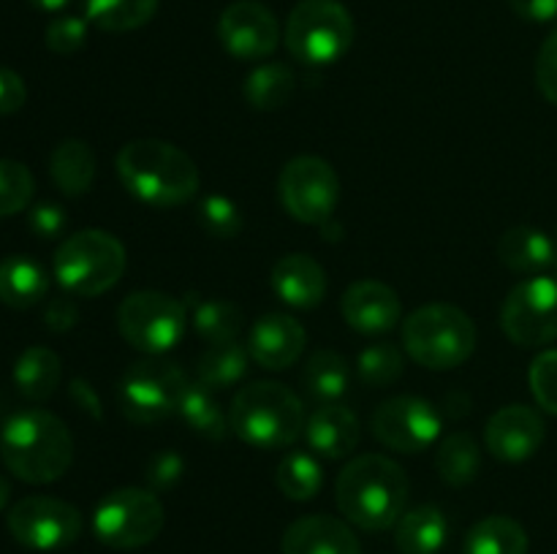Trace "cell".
Returning <instances> with one entry per match:
<instances>
[{
  "instance_id": "obj_1",
  "label": "cell",
  "mask_w": 557,
  "mask_h": 554,
  "mask_svg": "<svg viewBox=\"0 0 557 554\" xmlns=\"http://www.w3.org/2000/svg\"><path fill=\"white\" fill-rule=\"evenodd\" d=\"M408 483L406 470L395 459L381 454H364L348 462L335 483L337 508L351 525L362 530H389L406 514Z\"/></svg>"
},
{
  "instance_id": "obj_2",
  "label": "cell",
  "mask_w": 557,
  "mask_h": 554,
  "mask_svg": "<svg viewBox=\"0 0 557 554\" xmlns=\"http://www.w3.org/2000/svg\"><path fill=\"white\" fill-rule=\"evenodd\" d=\"M0 459L25 483H52L74 462V438L49 411H20L0 429Z\"/></svg>"
},
{
  "instance_id": "obj_3",
  "label": "cell",
  "mask_w": 557,
  "mask_h": 554,
  "mask_svg": "<svg viewBox=\"0 0 557 554\" xmlns=\"http://www.w3.org/2000/svg\"><path fill=\"white\" fill-rule=\"evenodd\" d=\"M120 182L152 206L188 204L199 193L194 158L161 139H134L117 152Z\"/></svg>"
},
{
  "instance_id": "obj_4",
  "label": "cell",
  "mask_w": 557,
  "mask_h": 554,
  "mask_svg": "<svg viewBox=\"0 0 557 554\" xmlns=\"http://www.w3.org/2000/svg\"><path fill=\"white\" fill-rule=\"evenodd\" d=\"M305 407L288 386L259 380L237 391L228 407V429L261 451L288 449L305 432Z\"/></svg>"
},
{
  "instance_id": "obj_5",
  "label": "cell",
  "mask_w": 557,
  "mask_h": 554,
  "mask_svg": "<svg viewBox=\"0 0 557 554\" xmlns=\"http://www.w3.org/2000/svg\"><path fill=\"white\" fill-rule=\"evenodd\" d=\"M403 345L428 369L460 367L476 348V326L455 304H424L403 324Z\"/></svg>"
},
{
  "instance_id": "obj_6",
  "label": "cell",
  "mask_w": 557,
  "mask_h": 554,
  "mask_svg": "<svg viewBox=\"0 0 557 554\" xmlns=\"http://www.w3.org/2000/svg\"><path fill=\"white\" fill-rule=\"evenodd\" d=\"M128 255L117 237L98 228L76 231L54 253V277L71 297H101L123 277Z\"/></svg>"
},
{
  "instance_id": "obj_7",
  "label": "cell",
  "mask_w": 557,
  "mask_h": 554,
  "mask_svg": "<svg viewBox=\"0 0 557 554\" xmlns=\"http://www.w3.org/2000/svg\"><path fill=\"white\" fill-rule=\"evenodd\" d=\"M351 43L354 20L341 0H299L288 14L286 47L302 63H337Z\"/></svg>"
},
{
  "instance_id": "obj_8",
  "label": "cell",
  "mask_w": 557,
  "mask_h": 554,
  "mask_svg": "<svg viewBox=\"0 0 557 554\" xmlns=\"http://www.w3.org/2000/svg\"><path fill=\"white\" fill-rule=\"evenodd\" d=\"M163 505L152 489L123 487L109 492L92 514V532L109 549H139L163 530Z\"/></svg>"
},
{
  "instance_id": "obj_9",
  "label": "cell",
  "mask_w": 557,
  "mask_h": 554,
  "mask_svg": "<svg viewBox=\"0 0 557 554\" xmlns=\"http://www.w3.org/2000/svg\"><path fill=\"white\" fill-rule=\"evenodd\" d=\"M188 304L161 291H136L123 299L117 310L120 335L136 351L150 356L166 353L177 345L188 329Z\"/></svg>"
},
{
  "instance_id": "obj_10",
  "label": "cell",
  "mask_w": 557,
  "mask_h": 554,
  "mask_svg": "<svg viewBox=\"0 0 557 554\" xmlns=\"http://www.w3.org/2000/svg\"><path fill=\"white\" fill-rule=\"evenodd\" d=\"M277 193L294 221L324 226L341 201V177L324 158L299 155L283 166Z\"/></svg>"
},
{
  "instance_id": "obj_11",
  "label": "cell",
  "mask_w": 557,
  "mask_h": 554,
  "mask_svg": "<svg viewBox=\"0 0 557 554\" xmlns=\"http://www.w3.org/2000/svg\"><path fill=\"white\" fill-rule=\"evenodd\" d=\"M188 375L166 358H141L128 367L120 383V405L136 424H156L177 413Z\"/></svg>"
},
{
  "instance_id": "obj_12",
  "label": "cell",
  "mask_w": 557,
  "mask_h": 554,
  "mask_svg": "<svg viewBox=\"0 0 557 554\" xmlns=\"http://www.w3.org/2000/svg\"><path fill=\"white\" fill-rule=\"evenodd\" d=\"M500 326L522 348L557 340V277L533 275L511 288L500 307Z\"/></svg>"
},
{
  "instance_id": "obj_13",
  "label": "cell",
  "mask_w": 557,
  "mask_h": 554,
  "mask_svg": "<svg viewBox=\"0 0 557 554\" xmlns=\"http://www.w3.org/2000/svg\"><path fill=\"white\" fill-rule=\"evenodd\" d=\"M5 525L14 541L33 552H58L82 536L79 508L47 494H33L11 505Z\"/></svg>"
},
{
  "instance_id": "obj_14",
  "label": "cell",
  "mask_w": 557,
  "mask_h": 554,
  "mask_svg": "<svg viewBox=\"0 0 557 554\" xmlns=\"http://www.w3.org/2000/svg\"><path fill=\"white\" fill-rule=\"evenodd\" d=\"M370 427L386 449L422 454L438 440L441 413L422 396H392L375 407Z\"/></svg>"
},
{
  "instance_id": "obj_15",
  "label": "cell",
  "mask_w": 557,
  "mask_h": 554,
  "mask_svg": "<svg viewBox=\"0 0 557 554\" xmlns=\"http://www.w3.org/2000/svg\"><path fill=\"white\" fill-rule=\"evenodd\" d=\"M218 38L232 58L264 60L277 49L281 25L259 0H234L218 16Z\"/></svg>"
},
{
  "instance_id": "obj_16",
  "label": "cell",
  "mask_w": 557,
  "mask_h": 554,
  "mask_svg": "<svg viewBox=\"0 0 557 554\" xmlns=\"http://www.w3.org/2000/svg\"><path fill=\"white\" fill-rule=\"evenodd\" d=\"M544 418L528 405H506L493 413L484 427V443L493 456L504 462H525L542 449Z\"/></svg>"
},
{
  "instance_id": "obj_17",
  "label": "cell",
  "mask_w": 557,
  "mask_h": 554,
  "mask_svg": "<svg viewBox=\"0 0 557 554\" xmlns=\"http://www.w3.org/2000/svg\"><path fill=\"white\" fill-rule=\"evenodd\" d=\"M341 313L351 329L362 335H384L400 320L403 304L395 288L381 280H357L346 288Z\"/></svg>"
},
{
  "instance_id": "obj_18",
  "label": "cell",
  "mask_w": 557,
  "mask_h": 554,
  "mask_svg": "<svg viewBox=\"0 0 557 554\" xmlns=\"http://www.w3.org/2000/svg\"><path fill=\"white\" fill-rule=\"evenodd\" d=\"M283 554H362L359 538L346 521L326 514L292 521L281 538Z\"/></svg>"
},
{
  "instance_id": "obj_19",
  "label": "cell",
  "mask_w": 557,
  "mask_h": 554,
  "mask_svg": "<svg viewBox=\"0 0 557 554\" xmlns=\"http://www.w3.org/2000/svg\"><path fill=\"white\" fill-rule=\"evenodd\" d=\"M250 358L267 369H286L302 356L305 329L294 315L267 313L250 329Z\"/></svg>"
},
{
  "instance_id": "obj_20",
  "label": "cell",
  "mask_w": 557,
  "mask_h": 554,
  "mask_svg": "<svg viewBox=\"0 0 557 554\" xmlns=\"http://www.w3.org/2000/svg\"><path fill=\"white\" fill-rule=\"evenodd\" d=\"M305 438H308L313 454L326 456V459H343L359 445L362 424L351 407L324 402L305 424Z\"/></svg>"
},
{
  "instance_id": "obj_21",
  "label": "cell",
  "mask_w": 557,
  "mask_h": 554,
  "mask_svg": "<svg viewBox=\"0 0 557 554\" xmlns=\"http://www.w3.org/2000/svg\"><path fill=\"white\" fill-rule=\"evenodd\" d=\"M272 291L286 304L310 310L321 304L326 293V272L313 255L288 253L272 266Z\"/></svg>"
},
{
  "instance_id": "obj_22",
  "label": "cell",
  "mask_w": 557,
  "mask_h": 554,
  "mask_svg": "<svg viewBox=\"0 0 557 554\" xmlns=\"http://www.w3.org/2000/svg\"><path fill=\"white\" fill-rule=\"evenodd\" d=\"M449 541V519L438 505H419L400 516L395 546L400 554H438Z\"/></svg>"
},
{
  "instance_id": "obj_23",
  "label": "cell",
  "mask_w": 557,
  "mask_h": 554,
  "mask_svg": "<svg viewBox=\"0 0 557 554\" xmlns=\"http://www.w3.org/2000/svg\"><path fill=\"white\" fill-rule=\"evenodd\" d=\"M49 291V277L38 261L27 255H9L0 261V302L14 310H27Z\"/></svg>"
},
{
  "instance_id": "obj_24",
  "label": "cell",
  "mask_w": 557,
  "mask_h": 554,
  "mask_svg": "<svg viewBox=\"0 0 557 554\" xmlns=\"http://www.w3.org/2000/svg\"><path fill=\"white\" fill-rule=\"evenodd\" d=\"M498 259L515 272L542 275V269L555 264V242L539 228H509L498 242Z\"/></svg>"
},
{
  "instance_id": "obj_25",
  "label": "cell",
  "mask_w": 557,
  "mask_h": 554,
  "mask_svg": "<svg viewBox=\"0 0 557 554\" xmlns=\"http://www.w3.org/2000/svg\"><path fill=\"white\" fill-rule=\"evenodd\" d=\"M60 378H63V364L52 348H27L14 364V386L33 402L49 400L58 391Z\"/></svg>"
},
{
  "instance_id": "obj_26",
  "label": "cell",
  "mask_w": 557,
  "mask_h": 554,
  "mask_svg": "<svg viewBox=\"0 0 557 554\" xmlns=\"http://www.w3.org/2000/svg\"><path fill=\"white\" fill-rule=\"evenodd\" d=\"M49 174L65 196L87 193L96 179V155L90 144L79 139L60 141L49 158Z\"/></svg>"
},
{
  "instance_id": "obj_27",
  "label": "cell",
  "mask_w": 557,
  "mask_h": 554,
  "mask_svg": "<svg viewBox=\"0 0 557 554\" xmlns=\"http://www.w3.org/2000/svg\"><path fill=\"white\" fill-rule=\"evenodd\" d=\"M466 554H528V532L511 516H484L468 530Z\"/></svg>"
},
{
  "instance_id": "obj_28",
  "label": "cell",
  "mask_w": 557,
  "mask_h": 554,
  "mask_svg": "<svg viewBox=\"0 0 557 554\" xmlns=\"http://www.w3.org/2000/svg\"><path fill=\"white\" fill-rule=\"evenodd\" d=\"M177 413L183 416V421L194 429L196 435L207 440H223L228 432V418L223 416L221 405H218L215 394H212L210 386H205L201 380H190L185 383L183 394H180Z\"/></svg>"
},
{
  "instance_id": "obj_29",
  "label": "cell",
  "mask_w": 557,
  "mask_h": 554,
  "mask_svg": "<svg viewBox=\"0 0 557 554\" xmlns=\"http://www.w3.org/2000/svg\"><path fill=\"white\" fill-rule=\"evenodd\" d=\"M196 335L210 345H226L239 337L243 329V310L228 299H196L188 304Z\"/></svg>"
},
{
  "instance_id": "obj_30",
  "label": "cell",
  "mask_w": 557,
  "mask_h": 554,
  "mask_svg": "<svg viewBox=\"0 0 557 554\" xmlns=\"http://www.w3.org/2000/svg\"><path fill=\"white\" fill-rule=\"evenodd\" d=\"M435 470H438L441 481L449 487H466L482 470V451L473 435L468 432H451L444 438L435 454Z\"/></svg>"
},
{
  "instance_id": "obj_31",
  "label": "cell",
  "mask_w": 557,
  "mask_h": 554,
  "mask_svg": "<svg viewBox=\"0 0 557 554\" xmlns=\"http://www.w3.org/2000/svg\"><path fill=\"white\" fill-rule=\"evenodd\" d=\"M156 11L158 0H85V20L107 33L139 30Z\"/></svg>"
},
{
  "instance_id": "obj_32",
  "label": "cell",
  "mask_w": 557,
  "mask_h": 554,
  "mask_svg": "<svg viewBox=\"0 0 557 554\" xmlns=\"http://www.w3.org/2000/svg\"><path fill=\"white\" fill-rule=\"evenodd\" d=\"M250 351L243 342H226V345H210L199 356L196 364V380L210 386L212 391L228 389V386L239 383L248 373Z\"/></svg>"
},
{
  "instance_id": "obj_33",
  "label": "cell",
  "mask_w": 557,
  "mask_h": 554,
  "mask_svg": "<svg viewBox=\"0 0 557 554\" xmlns=\"http://www.w3.org/2000/svg\"><path fill=\"white\" fill-rule=\"evenodd\" d=\"M294 87H297V79H294L292 68L283 63H264L259 68L250 71V76L245 79V101L253 109H261V112H272V109H281L292 101Z\"/></svg>"
},
{
  "instance_id": "obj_34",
  "label": "cell",
  "mask_w": 557,
  "mask_h": 554,
  "mask_svg": "<svg viewBox=\"0 0 557 554\" xmlns=\"http://www.w3.org/2000/svg\"><path fill=\"white\" fill-rule=\"evenodd\" d=\"M348 364L335 351H315L308 358L302 373V383L308 394L319 402H337L348 391Z\"/></svg>"
},
{
  "instance_id": "obj_35",
  "label": "cell",
  "mask_w": 557,
  "mask_h": 554,
  "mask_svg": "<svg viewBox=\"0 0 557 554\" xmlns=\"http://www.w3.org/2000/svg\"><path fill=\"white\" fill-rule=\"evenodd\" d=\"M324 487V467L313 451H288L277 465V489L288 500H313Z\"/></svg>"
},
{
  "instance_id": "obj_36",
  "label": "cell",
  "mask_w": 557,
  "mask_h": 554,
  "mask_svg": "<svg viewBox=\"0 0 557 554\" xmlns=\"http://www.w3.org/2000/svg\"><path fill=\"white\" fill-rule=\"evenodd\" d=\"M359 380L373 389H384L400 380L403 375V356L392 342H373V345L362 348L357 358Z\"/></svg>"
},
{
  "instance_id": "obj_37",
  "label": "cell",
  "mask_w": 557,
  "mask_h": 554,
  "mask_svg": "<svg viewBox=\"0 0 557 554\" xmlns=\"http://www.w3.org/2000/svg\"><path fill=\"white\" fill-rule=\"evenodd\" d=\"M33 193H36V179H33L30 168L20 161H0V217L16 215L30 204Z\"/></svg>"
},
{
  "instance_id": "obj_38",
  "label": "cell",
  "mask_w": 557,
  "mask_h": 554,
  "mask_svg": "<svg viewBox=\"0 0 557 554\" xmlns=\"http://www.w3.org/2000/svg\"><path fill=\"white\" fill-rule=\"evenodd\" d=\"M196 217H199L201 228L218 239H232L243 231L239 206L226 196H205L196 206Z\"/></svg>"
},
{
  "instance_id": "obj_39",
  "label": "cell",
  "mask_w": 557,
  "mask_h": 554,
  "mask_svg": "<svg viewBox=\"0 0 557 554\" xmlns=\"http://www.w3.org/2000/svg\"><path fill=\"white\" fill-rule=\"evenodd\" d=\"M531 391L539 405L557 416V351H544L531 364Z\"/></svg>"
},
{
  "instance_id": "obj_40",
  "label": "cell",
  "mask_w": 557,
  "mask_h": 554,
  "mask_svg": "<svg viewBox=\"0 0 557 554\" xmlns=\"http://www.w3.org/2000/svg\"><path fill=\"white\" fill-rule=\"evenodd\" d=\"M87 25L82 16H58L47 25V47L54 54H74L87 43Z\"/></svg>"
},
{
  "instance_id": "obj_41",
  "label": "cell",
  "mask_w": 557,
  "mask_h": 554,
  "mask_svg": "<svg viewBox=\"0 0 557 554\" xmlns=\"http://www.w3.org/2000/svg\"><path fill=\"white\" fill-rule=\"evenodd\" d=\"M183 473H185V462L177 451L172 449L158 451V454H152L150 462H147V473H145L147 489H152L156 494L169 492V489L177 487Z\"/></svg>"
},
{
  "instance_id": "obj_42",
  "label": "cell",
  "mask_w": 557,
  "mask_h": 554,
  "mask_svg": "<svg viewBox=\"0 0 557 554\" xmlns=\"http://www.w3.org/2000/svg\"><path fill=\"white\" fill-rule=\"evenodd\" d=\"M536 85L542 96L557 106V27L544 38L536 60Z\"/></svg>"
},
{
  "instance_id": "obj_43",
  "label": "cell",
  "mask_w": 557,
  "mask_h": 554,
  "mask_svg": "<svg viewBox=\"0 0 557 554\" xmlns=\"http://www.w3.org/2000/svg\"><path fill=\"white\" fill-rule=\"evenodd\" d=\"M27 226L36 237L54 239L65 228V212L58 204H49V201L47 204H36L30 210V217H27Z\"/></svg>"
},
{
  "instance_id": "obj_44",
  "label": "cell",
  "mask_w": 557,
  "mask_h": 554,
  "mask_svg": "<svg viewBox=\"0 0 557 554\" xmlns=\"http://www.w3.org/2000/svg\"><path fill=\"white\" fill-rule=\"evenodd\" d=\"M44 320H47V329L52 331H69L74 329L76 320H79V304H76V299L71 297V293H65V297H54L52 302L47 304V310H44Z\"/></svg>"
},
{
  "instance_id": "obj_45",
  "label": "cell",
  "mask_w": 557,
  "mask_h": 554,
  "mask_svg": "<svg viewBox=\"0 0 557 554\" xmlns=\"http://www.w3.org/2000/svg\"><path fill=\"white\" fill-rule=\"evenodd\" d=\"M27 87L11 68H0V114H14L25 106Z\"/></svg>"
},
{
  "instance_id": "obj_46",
  "label": "cell",
  "mask_w": 557,
  "mask_h": 554,
  "mask_svg": "<svg viewBox=\"0 0 557 554\" xmlns=\"http://www.w3.org/2000/svg\"><path fill=\"white\" fill-rule=\"evenodd\" d=\"M511 11L525 22H555L557 0H509Z\"/></svg>"
},
{
  "instance_id": "obj_47",
  "label": "cell",
  "mask_w": 557,
  "mask_h": 554,
  "mask_svg": "<svg viewBox=\"0 0 557 554\" xmlns=\"http://www.w3.org/2000/svg\"><path fill=\"white\" fill-rule=\"evenodd\" d=\"M71 396H74L76 402L82 405V411H90L92 416H101V411H98V396L92 394L90 383H82V380H76L74 386H71Z\"/></svg>"
},
{
  "instance_id": "obj_48",
  "label": "cell",
  "mask_w": 557,
  "mask_h": 554,
  "mask_svg": "<svg viewBox=\"0 0 557 554\" xmlns=\"http://www.w3.org/2000/svg\"><path fill=\"white\" fill-rule=\"evenodd\" d=\"M27 3L36 5V9H41V11H60V9H65L71 0H27Z\"/></svg>"
},
{
  "instance_id": "obj_49",
  "label": "cell",
  "mask_w": 557,
  "mask_h": 554,
  "mask_svg": "<svg viewBox=\"0 0 557 554\" xmlns=\"http://www.w3.org/2000/svg\"><path fill=\"white\" fill-rule=\"evenodd\" d=\"M9 498H11V483H9V478H5L3 473H0V511L5 508Z\"/></svg>"
},
{
  "instance_id": "obj_50",
  "label": "cell",
  "mask_w": 557,
  "mask_h": 554,
  "mask_svg": "<svg viewBox=\"0 0 557 554\" xmlns=\"http://www.w3.org/2000/svg\"><path fill=\"white\" fill-rule=\"evenodd\" d=\"M553 266H555V272H557V239H555V264Z\"/></svg>"
}]
</instances>
